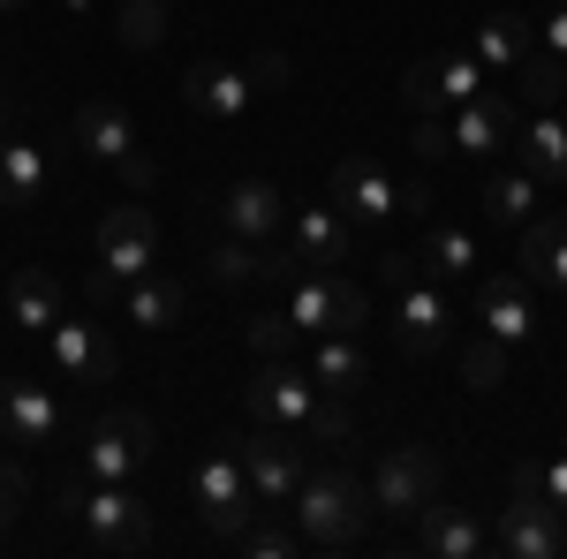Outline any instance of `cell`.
I'll list each match as a JSON object with an SVG mask.
<instances>
[{"label": "cell", "instance_id": "26", "mask_svg": "<svg viewBox=\"0 0 567 559\" xmlns=\"http://www.w3.org/2000/svg\"><path fill=\"white\" fill-rule=\"evenodd\" d=\"M45 189H53V159L39 144H23V136H0V205L23 213V205H39Z\"/></svg>", "mask_w": 567, "mask_h": 559}, {"label": "cell", "instance_id": "5", "mask_svg": "<svg viewBox=\"0 0 567 559\" xmlns=\"http://www.w3.org/2000/svg\"><path fill=\"white\" fill-rule=\"evenodd\" d=\"M189 499H197V515H205L213 537H243V521L258 515V491H250V476H243L235 438H219L213 454L189 469Z\"/></svg>", "mask_w": 567, "mask_h": 559}, {"label": "cell", "instance_id": "4", "mask_svg": "<svg viewBox=\"0 0 567 559\" xmlns=\"http://www.w3.org/2000/svg\"><path fill=\"white\" fill-rule=\"evenodd\" d=\"M492 552H507V559H560L567 552L560 507L537 491V462H515V476H507V507L492 521Z\"/></svg>", "mask_w": 567, "mask_h": 559}, {"label": "cell", "instance_id": "8", "mask_svg": "<svg viewBox=\"0 0 567 559\" xmlns=\"http://www.w3.org/2000/svg\"><path fill=\"white\" fill-rule=\"evenodd\" d=\"M152 446H159V431H152L144 408H106V416L91 424V438H84V476L130 484V476L152 462Z\"/></svg>", "mask_w": 567, "mask_h": 559}, {"label": "cell", "instance_id": "41", "mask_svg": "<svg viewBox=\"0 0 567 559\" xmlns=\"http://www.w3.org/2000/svg\"><path fill=\"white\" fill-rule=\"evenodd\" d=\"M243 76H250V91H288V76H296V69H288V53H258Z\"/></svg>", "mask_w": 567, "mask_h": 559}, {"label": "cell", "instance_id": "3", "mask_svg": "<svg viewBox=\"0 0 567 559\" xmlns=\"http://www.w3.org/2000/svg\"><path fill=\"white\" fill-rule=\"evenodd\" d=\"M288 515H296V537H303V545L349 552L355 537H363V521H371V491H363L349 469H310L303 484H296V499H288Z\"/></svg>", "mask_w": 567, "mask_h": 559}, {"label": "cell", "instance_id": "19", "mask_svg": "<svg viewBox=\"0 0 567 559\" xmlns=\"http://www.w3.org/2000/svg\"><path fill=\"white\" fill-rule=\"evenodd\" d=\"M219 219H227V235H243V242H272V235L288 227V197H280L265 174H243V182L219 197Z\"/></svg>", "mask_w": 567, "mask_h": 559}, {"label": "cell", "instance_id": "25", "mask_svg": "<svg viewBox=\"0 0 567 559\" xmlns=\"http://www.w3.org/2000/svg\"><path fill=\"white\" fill-rule=\"evenodd\" d=\"M507 152H515V159H523V174H537V182H567V114H560V106L529 114Z\"/></svg>", "mask_w": 567, "mask_h": 559}, {"label": "cell", "instance_id": "30", "mask_svg": "<svg viewBox=\"0 0 567 559\" xmlns=\"http://www.w3.org/2000/svg\"><path fill=\"white\" fill-rule=\"evenodd\" d=\"M310 379H318V393H355L363 386V348H355V333H318Z\"/></svg>", "mask_w": 567, "mask_h": 559}, {"label": "cell", "instance_id": "17", "mask_svg": "<svg viewBox=\"0 0 567 559\" xmlns=\"http://www.w3.org/2000/svg\"><path fill=\"white\" fill-rule=\"evenodd\" d=\"M0 438L8 446H53L61 438V401L31 379H0Z\"/></svg>", "mask_w": 567, "mask_h": 559}, {"label": "cell", "instance_id": "47", "mask_svg": "<svg viewBox=\"0 0 567 559\" xmlns=\"http://www.w3.org/2000/svg\"><path fill=\"white\" fill-rule=\"evenodd\" d=\"M0 136H8V99H0Z\"/></svg>", "mask_w": 567, "mask_h": 559}, {"label": "cell", "instance_id": "37", "mask_svg": "<svg viewBox=\"0 0 567 559\" xmlns=\"http://www.w3.org/2000/svg\"><path fill=\"white\" fill-rule=\"evenodd\" d=\"M401 106H409V114H446V99H439V69H432V53L401 69Z\"/></svg>", "mask_w": 567, "mask_h": 559}, {"label": "cell", "instance_id": "22", "mask_svg": "<svg viewBox=\"0 0 567 559\" xmlns=\"http://www.w3.org/2000/svg\"><path fill=\"white\" fill-rule=\"evenodd\" d=\"M0 310H8L16 333H45V325L61 318V280H53L45 265H16V280L0 288Z\"/></svg>", "mask_w": 567, "mask_h": 559}, {"label": "cell", "instance_id": "7", "mask_svg": "<svg viewBox=\"0 0 567 559\" xmlns=\"http://www.w3.org/2000/svg\"><path fill=\"white\" fill-rule=\"evenodd\" d=\"M439 476L446 469H439L432 446H393V454H379V469H371V515L416 521L439 499Z\"/></svg>", "mask_w": 567, "mask_h": 559}, {"label": "cell", "instance_id": "14", "mask_svg": "<svg viewBox=\"0 0 567 559\" xmlns=\"http://www.w3.org/2000/svg\"><path fill=\"white\" fill-rule=\"evenodd\" d=\"M477 325L492 333V341H507V348H529L537 333H545V318H537V296H529L523 272H492V280L477 288Z\"/></svg>", "mask_w": 567, "mask_h": 559}, {"label": "cell", "instance_id": "15", "mask_svg": "<svg viewBox=\"0 0 567 559\" xmlns=\"http://www.w3.org/2000/svg\"><path fill=\"white\" fill-rule=\"evenodd\" d=\"M250 76L243 69H227V61H189L182 69V106L197 114V122H213V130H227V122H243L250 114Z\"/></svg>", "mask_w": 567, "mask_h": 559}, {"label": "cell", "instance_id": "9", "mask_svg": "<svg viewBox=\"0 0 567 559\" xmlns=\"http://www.w3.org/2000/svg\"><path fill=\"white\" fill-rule=\"evenodd\" d=\"M243 408H250V424H272V431H296L303 438L310 408H318V379L296 371L288 355H265L258 371H250V386H243Z\"/></svg>", "mask_w": 567, "mask_h": 559}, {"label": "cell", "instance_id": "42", "mask_svg": "<svg viewBox=\"0 0 567 559\" xmlns=\"http://www.w3.org/2000/svg\"><path fill=\"white\" fill-rule=\"evenodd\" d=\"M537 491L560 507V521H567V454H553V462H537Z\"/></svg>", "mask_w": 567, "mask_h": 559}, {"label": "cell", "instance_id": "45", "mask_svg": "<svg viewBox=\"0 0 567 559\" xmlns=\"http://www.w3.org/2000/svg\"><path fill=\"white\" fill-rule=\"evenodd\" d=\"M122 174H130V189H152V159H144V152H130V159H122Z\"/></svg>", "mask_w": 567, "mask_h": 559}, {"label": "cell", "instance_id": "2", "mask_svg": "<svg viewBox=\"0 0 567 559\" xmlns=\"http://www.w3.org/2000/svg\"><path fill=\"white\" fill-rule=\"evenodd\" d=\"M61 521L84 537L91 552H144L152 545V507L136 499L130 484H69L61 491Z\"/></svg>", "mask_w": 567, "mask_h": 559}, {"label": "cell", "instance_id": "13", "mask_svg": "<svg viewBox=\"0 0 567 559\" xmlns=\"http://www.w3.org/2000/svg\"><path fill=\"white\" fill-rule=\"evenodd\" d=\"M288 250H296V265L303 272H341V265L355 258V219L326 197V205H303V213H288Z\"/></svg>", "mask_w": 567, "mask_h": 559}, {"label": "cell", "instance_id": "29", "mask_svg": "<svg viewBox=\"0 0 567 559\" xmlns=\"http://www.w3.org/2000/svg\"><path fill=\"white\" fill-rule=\"evenodd\" d=\"M130 325L136 333H167V325H182V280H167V272H144V280H130Z\"/></svg>", "mask_w": 567, "mask_h": 559}, {"label": "cell", "instance_id": "36", "mask_svg": "<svg viewBox=\"0 0 567 559\" xmlns=\"http://www.w3.org/2000/svg\"><path fill=\"white\" fill-rule=\"evenodd\" d=\"M349 431H355V416H349V393H318V408H310L303 438H310V446H341Z\"/></svg>", "mask_w": 567, "mask_h": 559}, {"label": "cell", "instance_id": "20", "mask_svg": "<svg viewBox=\"0 0 567 559\" xmlns=\"http://www.w3.org/2000/svg\"><path fill=\"white\" fill-rule=\"evenodd\" d=\"M69 144H84V159H99V167H122L136 152V122L114 99H84L76 122H69Z\"/></svg>", "mask_w": 567, "mask_h": 559}, {"label": "cell", "instance_id": "23", "mask_svg": "<svg viewBox=\"0 0 567 559\" xmlns=\"http://www.w3.org/2000/svg\"><path fill=\"white\" fill-rule=\"evenodd\" d=\"M515 235H523V258H515V265H523V280H529V288H560V296H567V219H553V213L537 219V213H529Z\"/></svg>", "mask_w": 567, "mask_h": 559}, {"label": "cell", "instance_id": "38", "mask_svg": "<svg viewBox=\"0 0 567 559\" xmlns=\"http://www.w3.org/2000/svg\"><path fill=\"white\" fill-rule=\"evenodd\" d=\"M235 545H243V552L250 559H288V552H303V537H296V529H280V521H243V537H235Z\"/></svg>", "mask_w": 567, "mask_h": 559}, {"label": "cell", "instance_id": "32", "mask_svg": "<svg viewBox=\"0 0 567 559\" xmlns=\"http://www.w3.org/2000/svg\"><path fill=\"white\" fill-rule=\"evenodd\" d=\"M167 15H175L167 0H122L114 8V39L130 45V53H152V45L167 39Z\"/></svg>", "mask_w": 567, "mask_h": 559}, {"label": "cell", "instance_id": "33", "mask_svg": "<svg viewBox=\"0 0 567 559\" xmlns=\"http://www.w3.org/2000/svg\"><path fill=\"white\" fill-rule=\"evenodd\" d=\"M462 386H470V393H499V386H507V341L477 333V341L462 348Z\"/></svg>", "mask_w": 567, "mask_h": 559}, {"label": "cell", "instance_id": "39", "mask_svg": "<svg viewBox=\"0 0 567 559\" xmlns=\"http://www.w3.org/2000/svg\"><path fill=\"white\" fill-rule=\"evenodd\" d=\"M409 152H416L424 167L454 159V122H446V114H416V130H409Z\"/></svg>", "mask_w": 567, "mask_h": 559}, {"label": "cell", "instance_id": "40", "mask_svg": "<svg viewBox=\"0 0 567 559\" xmlns=\"http://www.w3.org/2000/svg\"><path fill=\"white\" fill-rule=\"evenodd\" d=\"M23 499H31V476L16 469V462H0V529L23 515Z\"/></svg>", "mask_w": 567, "mask_h": 559}, {"label": "cell", "instance_id": "35", "mask_svg": "<svg viewBox=\"0 0 567 559\" xmlns=\"http://www.w3.org/2000/svg\"><path fill=\"white\" fill-rule=\"evenodd\" d=\"M432 69H439V99H446V114H454L462 99H477V91H484L477 53H432Z\"/></svg>", "mask_w": 567, "mask_h": 559}, {"label": "cell", "instance_id": "1", "mask_svg": "<svg viewBox=\"0 0 567 559\" xmlns=\"http://www.w3.org/2000/svg\"><path fill=\"white\" fill-rule=\"evenodd\" d=\"M379 280L393 288V341H401V355H439L446 333H454L446 288H439L409 250H386V258H379Z\"/></svg>", "mask_w": 567, "mask_h": 559}, {"label": "cell", "instance_id": "16", "mask_svg": "<svg viewBox=\"0 0 567 559\" xmlns=\"http://www.w3.org/2000/svg\"><path fill=\"white\" fill-rule=\"evenodd\" d=\"M446 122H454V152L492 159V152H507V144H515V130H523V106H515V99H499V91H477V99H462Z\"/></svg>", "mask_w": 567, "mask_h": 559}, {"label": "cell", "instance_id": "31", "mask_svg": "<svg viewBox=\"0 0 567 559\" xmlns=\"http://www.w3.org/2000/svg\"><path fill=\"white\" fill-rule=\"evenodd\" d=\"M507 76H515V91H523L529 114H545V106H560V91H567V61H560V53H545V45H529Z\"/></svg>", "mask_w": 567, "mask_h": 559}, {"label": "cell", "instance_id": "43", "mask_svg": "<svg viewBox=\"0 0 567 559\" xmlns=\"http://www.w3.org/2000/svg\"><path fill=\"white\" fill-rule=\"evenodd\" d=\"M537 39H545V53H560V61H567V8H553V15L537 23Z\"/></svg>", "mask_w": 567, "mask_h": 559}, {"label": "cell", "instance_id": "21", "mask_svg": "<svg viewBox=\"0 0 567 559\" xmlns=\"http://www.w3.org/2000/svg\"><path fill=\"white\" fill-rule=\"evenodd\" d=\"M416 545L432 559H484L492 552V529H484V515H470V507H424L416 515Z\"/></svg>", "mask_w": 567, "mask_h": 559}, {"label": "cell", "instance_id": "46", "mask_svg": "<svg viewBox=\"0 0 567 559\" xmlns=\"http://www.w3.org/2000/svg\"><path fill=\"white\" fill-rule=\"evenodd\" d=\"M8 8H31V0H0V15H8Z\"/></svg>", "mask_w": 567, "mask_h": 559}, {"label": "cell", "instance_id": "24", "mask_svg": "<svg viewBox=\"0 0 567 559\" xmlns=\"http://www.w3.org/2000/svg\"><path fill=\"white\" fill-rule=\"evenodd\" d=\"M416 265H424L432 280H470V272L484 265V235H477V227H462V219H432Z\"/></svg>", "mask_w": 567, "mask_h": 559}, {"label": "cell", "instance_id": "34", "mask_svg": "<svg viewBox=\"0 0 567 559\" xmlns=\"http://www.w3.org/2000/svg\"><path fill=\"white\" fill-rule=\"evenodd\" d=\"M243 341H250V355H296V348H303V325H296V318H288V310H258V318H250V325H243Z\"/></svg>", "mask_w": 567, "mask_h": 559}, {"label": "cell", "instance_id": "44", "mask_svg": "<svg viewBox=\"0 0 567 559\" xmlns=\"http://www.w3.org/2000/svg\"><path fill=\"white\" fill-rule=\"evenodd\" d=\"M424 205H432V182H424V174H416V182H401V213L424 219Z\"/></svg>", "mask_w": 567, "mask_h": 559}, {"label": "cell", "instance_id": "18", "mask_svg": "<svg viewBox=\"0 0 567 559\" xmlns=\"http://www.w3.org/2000/svg\"><path fill=\"white\" fill-rule=\"evenodd\" d=\"M45 348H53L61 379H84V386H106L114 379V348H106V333L91 318H53L45 325Z\"/></svg>", "mask_w": 567, "mask_h": 559}, {"label": "cell", "instance_id": "27", "mask_svg": "<svg viewBox=\"0 0 567 559\" xmlns=\"http://www.w3.org/2000/svg\"><path fill=\"white\" fill-rule=\"evenodd\" d=\"M529 45H537V23H529V15H515V8H499V15H484V23H477V45H470V53H477L484 76H507Z\"/></svg>", "mask_w": 567, "mask_h": 559}, {"label": "cell", "instance_id": "48", "mask_svg": "<svg viewBox=\"0 0 567 559\" xmlns=\"http://www.w3.org/2000/svg\"><path fill=\"white\" fill-rule=\"evenodd\" d=\"M69 8H76V15H91V0H69Z\"/></svg>", "mask_w": 567, "mask_h": 559}, {"label": "cell", "instance_id": "10", "mask_svg": "<svg viewBox=\"0 0 567 559\" xmlns=\"http://www.w3.org/2000/svg\"><path fill=\"white\" fill-rule=\"evenodd\" d=\"M99 272H106L114 288L159 272V219L144 213V205H106V213H99Z\"/></svg>", "mask_w": 567, "mask_h": 559}, {"label": "cell", "instance_id": "11", "mask_svg": "<svg viewBox=\"0 0 567 559\" xmlns=\"http://www.w3.org/2000/svg\"><path fill=\"white\" fill-rule=\"evenodd\" d=\"M235 454H243V476H250L258 507H288L296 499V484H303V438L296 431L258 424L250 438H235Z\"/></svg>", "mask_w": 567, "mask_h": 559}, {"label": "cell", "instance_id": "28", "mask_svg": "<svg viewBox=\"0 0 567 559\" xmlns=\"http://www.w3.org/2000/svg\"><path fill=\"white\" fill-rule=\"evenodd\" d=\"M537 197H545V182H537V174H523V167L484 174V189H477L484 227H523V219L537 213Z\"/></svg>", "mask_w": 567, "mask_h": 559}, {"label": "cell", "instance_id": "6", "mask_svg": "<svg viewBox=\"0 0 567 559\" xmlns=\"http://www.w3.org/2000/svg\"><path fill=\"white\" fill-rule=\"evenodd\" d=\"M288 318L303 325L310 341H318V333H363L371 296L355 288L349 272H296V280H288Z\"/></svg>", "mask_w": 567, "mask_h": 559}, {"label": "cell", "instance_id": "12", "mask_svg": "<svg viewBox=\"0 0 567 559\" xmlns=\"http://www.w3.org/2000/svg\"><path fill=\"white\" fill-rule=\"evenodd\" d=\"M326 197H333L349 219H363V227H379V219L401 213V182L386 174V159H379V152H349V159H333Z\"/></svg>", "mask_w": 567, "mask_h": 559}]
</instances>
